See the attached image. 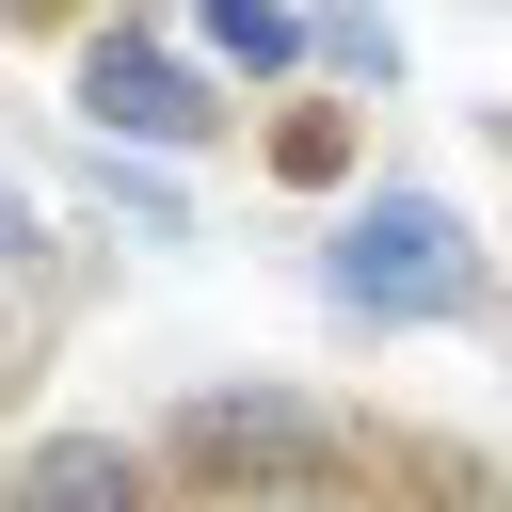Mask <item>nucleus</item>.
Returning a JSON list of instances; mask_svg holds the SVG:
<instances>
[{
	"label": "nucleus",
	"mask_w": 512,
	"mask_h": 512,
	"mask_svg": "<svg viewBox=\"0 0 512 512\" xmlns=\"http://www.w3.org/2000/svg\"><path fill=\"white\" fill-rule=\"evenodd\" d=\"M208 48L272 80V64H304V16H288V0H208Z\"/></svg>",
	"instance_id": "20e7f679"
},
{
	"label": "nucleus",
	"mask_w": 512,
	"mask_h": 512,
	"mask_svg": "<svg viewBox=\"0 0 512 512\" xmlns=\"http://www.w3.org/2000/svg\"><path fill=\"white\" fill-rule=\"evenodd\" d=\"M336 304H352V320H448V304H480V240H464V208H432V192H368V208L336 224Z\"/></svg>",
	"instance_id": "f257e3e1"
},
{
	"label": "nucleus",
	"mask_w": 512,
	"mask_h": 512,
	"mask_svg": "<svg viewBox=\"0 0 512 512\" xmlns=\"http://www.w3.org/2000/svg\"><path fill=\"white\" fill-rule=\"evenodd\" d=\"M0 512H144V448L64 432V448H32V464L0 480Z\"/></svg>",
	"instance_id": "7ed1b4c3"
},
{
	"label": "nucleus",
	"mask_w": 512,
	"mask_h": 512,
	"mask_svg": "<svg viewBox=\"0 0 512 512\" xmlns=\"http://www.w3.org/2000/svg\"><path fill=\"white\" fill-rule=\"evenodd\" d=\"M224 512H320V496H224Z\"/></svg>",
	"instance_id": "423d86ee"
},
{
	"label": "nucleus",
	"mask_w": 512,
	"mask_h": 512,
	"mask_svg": "<svg viewBox=\"0 0 512 512\" xmlns=\"http://www.w3.org/2000/svg\"><path fill=\"white\" fill-rule=\"evenodd\" d=\"M192 448H304V416H288V400H208Z\"/></svg>",
	"instance_id": "39448f33"
},
{
	"label": "nucleus",
	"mask_w": 512,
	"mask_h": 512,
	"mask_svg": "<svg viewBox=\"0 0 512 512\" xmlns=\"http://www.w3.org/2000/svg\"><path fill=\"white\" fill-rule=\"evenodd\" d=\"M80 96H96L112 128H144V144H208V96H192L160 48H128V32H96V48H80Z\"/></svg>",
	"instance_id": "f03ea898"
}]
</instances>
